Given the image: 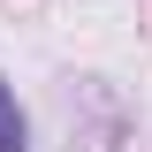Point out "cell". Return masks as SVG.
<instances>
[{"mask_svg": "<svg viewBox=\"0 0 152 152\" xmlns=\"http://www.w3.org/2000/svg\"><path fill=\"white\" fill-rule=\"evenodd\" d=\"M0 152H31V114H23L8 76H0Z\"/></svg>", "mask_w": 152, "mask_h": 152, "instance_id": "cell-1", "label": "cell"}]
</instances>
